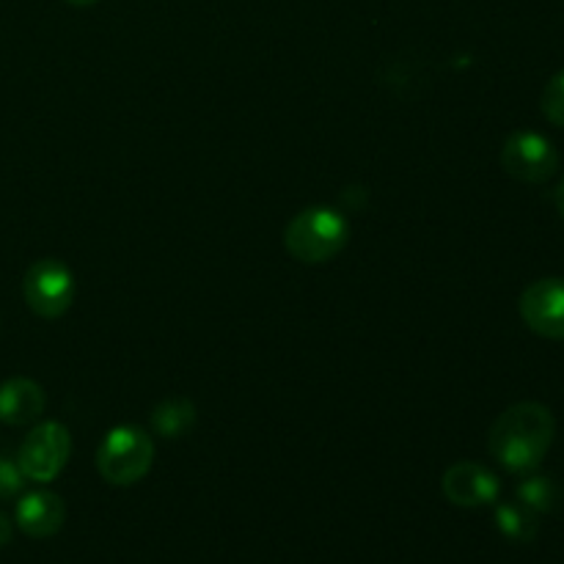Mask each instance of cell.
Instances as JSON below:
<instances>
[{
    "mask_svg": "<svg viewBox=\"0 0 564 564\" xmlns=\"http://www.w3.org/2000/svg\"><path fill=\"white\" fill-rule=\"evenodd\" d=\"M501 169L518 182L543 185L560 171V152L540 132L518 130L501 147Z\"/></svg>",
    "mask_w": 564,
    "mask_h": 564,
    "instance_id": "8992f818",
    "label": "cell"
},
{
    "mask_svg": "<svg viewBox=\"0 0 564 564\" xmlns=\"http://www.w3.org/2000/svg\"><path fill=\"white\" fill-rule=\"evenodd\" d=\"M17 529L33 540L53 538L61 532L66 521V505L58 494L53 490H31V494L20 496L14 512Z\"/></svg>",
    "mask_w": 564,
    "mask_h": 564,
    "instance_id": "9c48e42d",
    "label": "cell"
},
{
    "mask_svg": "<svg viewBox=\"0 0 564 564\" xmlns=\"http://www.w3.org/2000/svg\"><path fill=\"white\" fill-rule=\"evenodd\" d=\"M523 482L518 485V501L527 505L529 510L543 516V512H551L556 505H560V488L551 477H543V474H523Z\"/></svg>",
    "mask_w": 564,
    "mask_h": 564,
    "instance_id": "4fadbf2b",
    "label": "cell"
},
{
    "mask_svg": "<svg viewBox=\"0 0 564 564\" xmlns=\"http://www.w3.org/2000/svg\"><path fill=\"white\" fill-rule=\"evenodd\" d=\"M72 455V435L61 422H39L17 452V466L28 482L47 485L58 479Z\"/></svg>",
    "mask_w": 564,
    "mask_h": 564,
    "instance_id": "277c9868",
    "label": "cell"
},
{
    "mask_svg": "<svg viewBox=\"0 0 564 564\" xmlns=\"http://www.w3.org/2000/svg\"><path fill=\"white\" fill-rule=\"evenodd\" d=\"M154 444L147 430L135 424H121L113 427L102 438L97 449V471L99 477L116 488L135 485L152 471Z\"/></svg>",
    "mask_w": 564,
    "mask_h": 564,
    "instance_id": "3957f363",
    "label": "cell"
},
{
    "mask_svg": "<svg viewBox=\"0 0 564 564\" xmlns=\"http://www.w3.org/2000/svg\"><path fill=\"white\" fill-rule=\"evenodd\" d=\"M350 240V224L330 207H308L286 224L284 246L292 259L303 264L330 262L345 251Z\"/></svg>",
    "mask_w": 564,
    "mask_h": 564,
    "instance_id": "7a4b0ae2",
    "label": "cell"
},
{
    "mask_svg": "<svg viewBox=\"0 0 564 564\" xmlns=\"http://www.w3.org/2000/svg\"><path fill=\"white\" fill-rule=\"evenodd\" d=\"M47 408L44 389L31 378H11L0 383V422L9 427L36 424Z\"/></svg>",
    "mask_w": 564,
    "mask_h": 564,
    "instance_id": "30bf717a",
    "label": "cell"
},
{
    "mask_svg": "<svg viewBox=\"0 0 564 564\" xmlns=\"http://www.w3.org/2000/svg\"><path fill=\"white\" fill-rule=\"evenodd\" d=\"M152 430L160 435V438H182L187 430L196 424V405L182 397H174V400H163L152 411Z\"/></svg>",
    "mask_w": 564,
    "mask_h": 564,
    "instance_id": "8fae6325",
    "label": "cell"
},
{
    "mask_svg": "<svg viewBox=\"0 0 564 564\" xmlns=\"http://www.w3.org/2000/svg\"><path fill=\"white\" fill-rule=\"evenodd\" d=\"M28 479L22 477L17 460H6L0 457V499H14V496L22 494Z\"/></svg>",
    "mask_w": 564,
    "mask_h": 564,
    "instance_id": "9a60e30c",
    "label": "cell"
},
{
    "mask_svg": "<svg viewBox=\"0 0 564 564\" xmlns=\"http://www.w3.org/2000/svg\"><path fill=\"white\" fill-rule=\"evenodd\" d=\"M441 490L455 507L474 510V507L496 505L501 494V482L482 463L460 460L446 468L444 479H441Z\"/></svg>",
    "mask_w": 564,
    "mask_h": 564,
    "instance_id": "ba28073f",
    "label": "cell"
},
{
    "mask_svg": "<svg viewBox=\"0 0 564 564\" xmlns=\"http://www.w3.org/2000/svg\"><path fill=\"white\" fill-rule=\"evenodd\" d=\"M556 438V419L543 402H518L494 422L488 452L505 471L532 474L551 452Z\"/></svg>",
    "mask_w": 564,
    "mask_h": 564,
    "instance_id": "6da1fadb",
    "label": "cell"
},
{
    "mask_svg": "<svg viewBox=\"0 0 564 564\" xmlns=\"http://www.w3.org/2000/svg\"><path fill=\"white\" fill-rule=\"evenodd\" d=\"M496 527L512 543H532L538 538V512L529 510L521 501H505L496 507Z\"/></svg>",
    "mask_w": 564,
    "mask_h": 564,
    "instance_id": "7c38bea8",
    "label": "cell"
},
{
    "mask_svg": "<svg viewBox=\"0 0 564 564\" xmlns=\"http://www.w3.org/2000/svg\"><path fill=\"white\" fill-rule=\"evenodd\" d=\"M556 207H560V213L564 218V180L560 182V187H556Z\"/></svg>",
    "mask_w": 564,
    "mask_h": 564,
    "instance_id": "e0dca14e",
    "label": "cell"
},
{
    "mask_svg": "<svg viewBox=\"0 0 564 564\" xmlns=\"http://www.w3.org/2000/svg\"><path fill=\"white\" fill-rule=\"evenodd\" d=\"M64 3H69V6H75V9H88V6H94V3H99V0H64Z\"/></svg>",
    "mask_w": 564,
    "mask_h": 564,
    "instance_id": "ac0fdd59",
    "label": "cell"
},
{
    "mask_svg": "<svg viewBox=\"0 0 564 564\" xmlns=\"http://www.w3.org/2000/svg\"><path fill=\"white\" fill-rule=\"evenodd\" d=\"M540 108H543V116L551 124L564 130V69L556 72V75L545 83L543 97H540Z\"/></svg>",
    "mask_w": 564,
    "mask_h": 564,
    "instance_id": "5bb4252c",
    "label": "cell"
},
{
    "mask_svg": "<svg viewBox=\"0 0 564 564\" xmlns=\"http://www.w3.org/2000/svg\"><path fill=\"white\" fill-rule=\"evenodd\" d=\"M22 297L36 317H64L75 303V275L61 259H39L22 279Z\"/></svg>",
    "mask_w": 564,
    "mask_h": 564,
    "instance_id": "5b68a950",
    "label": "cell"
},
{
    "mask_svg": "<svg viewBox=\"0 0 564 564\" xmlns=\"http://www.w3.org/2000/svg\"><path fill=\"white\" fill-rule=\"evenodd\" d=\"M11 532H14V529H11V521L0 512V549L11 543Z\"/></svg>",
    "mask_w": 564,
    "mask_h": 564,
    "instance_id": "2e32d148",
    "label": "cell"
},
{
    "mask_svg": "<svg viewBox=\"0 0 564 564\" xmlns=\"http://www.w3.org/2000/svg\"><path fill=\"white\" fill-rule=\"evenodd\" d=\"M518 312L527 328L543 339H564V279H540L523 290Z\"/></svg>",
    "mask_w": 564,
    "mask_h": 564,
    "instance_id": "52a82bcc",
    "label": "cell"
}]
</instances>
